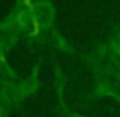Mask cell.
<instances>
[{
	"label": "cell",
	"mask_w": 120,
	"mask_h": 117,
	"mask_svg": "<svg viewBox=\"0 0 120 117\" xmlns=\"http://www.w3.org/2000/svg\"><path fill=\"white\" fill-rule=\"evenodd\" d=\"M24 4L28 5V7H33V4H31V0H24Z\"/></svg>",
	"instance_id": "obj_1"
}]
</instances>
